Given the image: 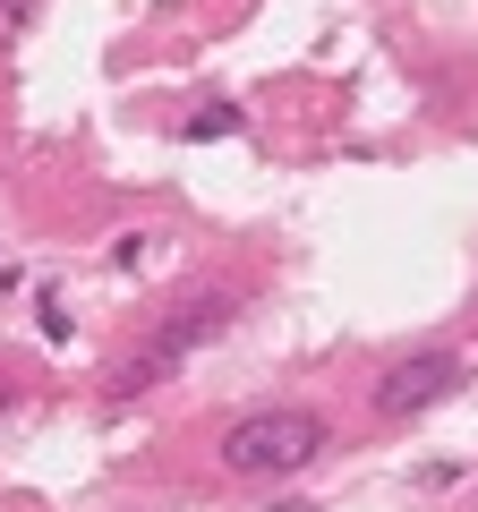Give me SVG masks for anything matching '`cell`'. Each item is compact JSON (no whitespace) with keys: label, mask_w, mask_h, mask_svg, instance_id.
Listing matches in <instances>:
<instances>
[{"label":"cell","mask_w":478,"mask_h":512,"mask_svg":"<svg viewBox=\"0 0 478 512\" xmlns=\"http://www.w3.org/2000/svg\"><path fill=\"white\" fill-rule=\"evenodd\" d=\"M316 453H325V419L299 402L248 410V419L222 427V470L231 478H282V470H308Z\"/></svg>","instance_id":"cell-1"},{"label":"cell","mask_w":478,"mask_h":512,"mask_svg":"<svg viewBox=\"0 0 478 512\" xmlns=\"http://www.w3.org/2000/svg\"><path fill=\"white\" fill-rule=\"evenodd\" d=\"M231 316H239V299H231V291H197V299H180V308H171L163 325H154L146 342L129 350V359L111 367V393L129 402V393H146V384H163L171 367H180V359H197V350L214 342V333L231 325Z\"/></svg>","instance_id":"cell-2"},{"label":"cell","mask_w":478,"mask_h":512,"mask_svg":"<svg viewBox=\"0 0 478 512\" xmlns=\"http://www.w3.org/2000/svg\"><path fill=\"white\" fill-rule=\"evenodd\" d=\"M461 376H470L461 350H410V359H393L385 376H376V419H419V410L453 402Z\"/></svg>","instance_id":"cell-3"},{"label":"cell","mask_w":478,"mask_h":512,"mask_svg":"<svg viewBox=\"0 0 478 512\" xmlns=\"http://www.w3.org/2000/svg\"><path fill=\"white\" fill-rule=\"evenodd\" d=\"M180 137H188V146H205V137H239V103H205V111H188Z\"/></svg>","instance_id":"cell-4"},{"label":"cell","mask_w":478,"mask_h":512,"mask_svg":"<svg viewBox=\"0 0 478 512\" xmlns=\"http://www.w3.org/2000/svg\"><path fill=\"white\" fill-rule=\"evenodd\" d=\"M26 18H35V0H0V35H26Z\"/></svg>","instance_id":"cell-5"},{"label":"cell","mask_w":478,"mask_h":512,"mask_svg":"<svg viewBox=\"0 0 478 512\" xmlns=\"http://www.w3.org/2000/svg\"><path fill=\"white\" fill-rule=\"evenodd\" d=\"M274 512H316V504H274Z\"/></svg>","instance_id":"cell-6"},{"label":"cell","mask_w":478,"mask_h":512,"mask_svg":"<svg viewBox=\"0 0 478 512\" xmlns=\"http://www.w3.org/2000/svg\"><path fill=\"white\" fill-rule=\"evenodd\" d=\"M0 402H9V384H0Z\"/></svg>","instance_id":"cell-7"}]
</instances>
